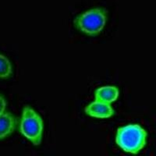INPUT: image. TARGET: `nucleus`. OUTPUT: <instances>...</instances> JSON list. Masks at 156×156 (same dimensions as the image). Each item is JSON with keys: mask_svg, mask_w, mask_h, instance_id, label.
I'll return each mask as SVG.
<instances>
[{"mask_svg": "<svg viewBox=\"0 0 156 156\" xmlns=\"http://www.w3.org/2000/svg\"><path fill=\"white\" fill-rule=\"evenodd\" d=\"M147 132L139 123H129L116 129L115 143L121 151L129 154H138L147 144Z\"/></svg>", "mask_w": 156, "mask_h": 156, "instance_id": "obj_1", "label": "nucleus"}, {"mask_svg": "<svg viewBox=\"0 0 156 156\" xmlns=\"http://www.w3.org/2000/svg\"><path fill=\"white\" fill-rule=\"evenodd\" d=\"M108 20V9L102 6H95L76 15L73 19V26L84 35L97 37L102 33Z\"/></svg>", "mask_w": 156, "mask_h": 156, "instance_id": "obj_2", "label": "nucleus"}, {"mask_svg": "<svg viewBox=\"0 0 156 156\" xmlns=\"http://www.w3.org/2000/svg\"><path fill=\"white\" fill-rule=\"evenodd\" d=\"M18 130L27 141L34 147L41 144L44 125L42 117L30 105H25L18 120Z\"/></svg>", "mask_w": 156, "mask_h": 156, "instance_id": "obj_3", "label": "nucleus"}, {"mask_svg": "<svg viewBox=\"0 0 156 156\" xmlns=\"http://www.w3.org/2000/svg\"><path fill=\"white\" fill-rule=\"evenodd\" d=\"M84 113L90 118L96 119H108L115 115L112 105L94 100L84 108Z\"/></svg>", "mask_w": 156, "mask_h": 156, "instance_id": "obj_4", "label": "nucleus"}, {"mask_svg": "<svg viewBox=\"0 0 156 156\" xmlns=\"http://www.w3.org/2000/svg\"><path fill=\"white\" fill-rule=\"evenodd\" d=\"M17 118L9 111L0 115V140L8 138L18 127Z\"/></svg>", "mask_w": 156, "mask_h": 156, "instance_id": "obj_5", "label": "nucleus"}, {"mask_svg": "<svg viewBox=\"0 0 156 156\" xmlns=\"http://www.w3.org/2000/svg\"><path fill=\"white\" fill-rule=\"evenodd\" d=\"M120 96V90L115 85H104L94 90V99L112 105Z\"/></svg>", "mask_w": 156, "mask_h": 156, "instance_id": "obj_6", "label": "nucleus"}, {"mask_svg": "<svg viewBox=\"0 0 156 156\" xmlns=\"http://www.w3.org/2000/svg\"><path fill=\"white\" fill-rule=\"evenodd\" d=\"M13 67L7 56L0 52V79L6 80L12 76Z\"/></svg>", "mask_w": 156, "mask_h": 156, "instance_id": "obj_7", "label": "nucleus"}, {"mask_svg": "<svg viewBox=\"0 0 156 156\" xmlns=\"http://www.w3.org/2000/svg\"><path fill=\"white\" fill-rule=\"evenodd\" d=\"M7 106V101L5 100V97L0 94V115L6 111Z\"/></svg>", "mask_w": 156, "mask_h": 156, "instance_id": "obj_8", "label": "nucleus"}]
</instances>
